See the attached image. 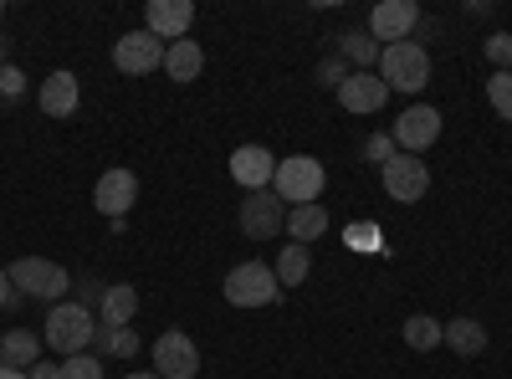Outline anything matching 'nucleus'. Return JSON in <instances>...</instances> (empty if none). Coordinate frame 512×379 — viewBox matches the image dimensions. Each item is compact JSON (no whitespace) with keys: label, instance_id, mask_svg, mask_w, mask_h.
Wrapping results in <instances>:
<instances>
[{"label":"nucleus","instance_id":"1","mask_svg":"<svg viewBox=\"0 0 512 379\" xmlns=\"http://www.w3.org/2000/svg\"><path fill=\"white\" fill-rule=\"evenodd\" d=\"M93 333H98V318L82 308V303H57L41 323V344H52V354H88L93 349Z\"/></svg>","mask_w":512,"mask_h":379},{"label":"nucleus","instance_id":"2","mask_svg":"<svg viewBox=\"0 0 512 379\" xmlns=\"http://www.w3.org/2000/svg\"><path fill=\"white\" fill-rule=\"evenodd\" d=\"M379 77L390 93H420L431 82V52L420 41H395V47H379Z\"/></svg>","mask_w":512,"mask_h":379},{"label":"nucleus","instance_id":"3","mask_svg":"<svg viewBox=\"0 0 512 379\" xmlns=\"http://www.w3.org/2000/svg\"><path fill=\"white\" fill-rule=\"evenodd\" d=\"M221 292H226L231 308H272L282 298V282H277V272L267 262H241V267L226 272Z\"/></svg>","mask_w":512,"mask_h":379},{"label":"nucleus","instance_id":"4","mask_svg":"<svg viewBox=\"0 0 512 379\" xmlns=\"http://www.w3.org/2000/svg\"><path fill=\"white\" fill-rule=\"evenodd\" d=\"M323 159L313 154H292V159H277V175H272V190L282 205H313L323 195Z\"/></svg>","mask_w":512,"mask_h":379},{"label":"nucleus","instance_id":"5","mask_svg":"<svg viewBox=\"0 0 512 379\" xmlns=\"http://www.w3.org/2000/svg\"><path fill=\"white\" fill-rule=\"evenodd\" d=\"M11 282H16L21 298H41V303H52V308L72 292V272L57 267V262H47V257H21V262H11Z\"/></svg>","mask_w":512,"mask_h":379},{"label":"nucleus","instance_id":"6","mask_svg":"<svg viewBox=\"0 0 512 379\" xmlns=\"http://www.w3.org/2000/svg\"><path fill=\"white\" fill-rule=\"evenodd\" d=\"M164 41L154 36V31H123L118 41H113V67L123 72V77H144V72H159L164 67Z\"/></svg>","mask_w":512,"mask_h":379},{"label":"nucleus","instance_id":"7","mask_svg":"<svg viewBox=\"0 0 512 379\" xmlns=\"http://www.w3.org/2000/svg\"><path fill=\"white\" fill-rule=\"evenodd\" d=\"M154 374L159 379H195L200 374V349L185 328H164L154 339Z\"/></svg>","mask_w":512,"mask_h":379},{"label":"nucleus","instance_id":"8","mask_svg":"<svg viewBox=\"0 0 512 379\" xmlns=\"http://www.w3.org/2000/svg\"><path fill=\"white\" fill-rule=\"evenodd\" d=\"M379 180H384V195L400 200V205H420L425 190H431V170L420 164V154H395L379 170Z\"/></svg>","mask_w":512,"mask_h":379},{"label":"nucleus","instance_id":"9","mask_svg":"<svg viewBox=\"0 0 512 379\" xmlns=\"http://www.w3.org/2000/svg\"><path fill=\"white\" fill-rule=\"evenodd\" d=\"M241 231L251 241H272L287 231V205L277 200V190H251L241 200Z\"/></svg>","mask_w":512,"mask_h":379},{"label":"nucleus","instance_id":"10","mask_svg":"<svg viewBox=\"0 0 512 379\" xmlns=\"http://www.w3.org/2000/svg\"><path fill=\"white\" fill-rule=\"evenodd\" d=\"M390 139H395V149L400 154H425L436 139H441V113L436 108H425V103H415V108H405L400 113V123L390 129Z\"/></svg>","mask_w":512,"mask_h":379},{"label":"nucleus","instance_id":"11","mask_svg":"<svg viewBox=\"0 0 512 379\" xmlns=\"http://www.w3.org/2000/svg\"><path fill=\"white\" fill-rule=\"evenodd\" d=\"M415 26H420V6H415V0H379V6L369 11V36L384 41V47L410 41Z\"/></svg>","mask_w":512,"mask_h":379},{"label":"nucleus","instance_id":"12","mask_svg":"<svg viewBox=\"0 0 512 379\" xmlns=\"http://www.w3.org/2000/svg\"><path fill=\"white\" fill-rule=\"evenodd\" d=\"M93 200H98V210L108 221H123L128 210H134V200H139V175L134 170H103Z\"/></svg>","mask_w":512,"mask_h":379},{"label":"nucleus","instance_id":"13","mask_svg":"<svg viewBox=\"0 0 512 379\" xmlns=\"http://www.w3.org/2000/svg\"><path fill=\"white\" fill-rule=\"evenodd\" d=\"M190 26H195V6H190V0H149V6H144V31H154L164 47H169V41H185Z\"/></svg>","mask_w":512,"mask_h":379},{"label":"nucleus","instance_id":"14","mask_svg":"<svg viewBox=\"0 0 512 379\" xmlns=\"http://www.w3.org/2000/svg\"><path fill=\"white\" fill-rule=\"evenodd\" d=\"M231 175H236V185L251 195V190H272V175H277V159H272V149H262V144H241L236 154H231Z\"/></svg>","mask_w":512,"mask_h":379},{"label":"nucleus","instance_id":"15","mask_svg":"<svg viewBox=\"0 0 512 379\" xmlns=\"http://www.w3.org/2000/svg\"><path fill=\"white\" fill-rule=\"evenodd\" d=\"M36 103H41V113L47 118H72L77 113V103H82V82H77V72H52L47 82L36 88Z\"/></svg>","mask_w":512,"mask_h":379},{"label":"nucleus","instance_id":"16","mask_svg":"<svg viewBox=\"0 0 512 379\" xmlns=\"http://www.w3.org/2000/svg\"><path fill=\"white\" fill-rule=\"evenodd\" d=\"M338 103H344L349 113H379L384 103H390V88H384L379 72H349V82L338 88Z\"/></svg>","mask_w":512,"mask_h":379},{"label":"nucleus","instance_id":"17","mask_svg":"<svg viewBox=\"0 0 512 379\" xmlns=\"http://www.w3.org/2000/svg\"><path fill=\"white\" fill-rule=\"evenodd\" d=\"M139 313V287L134 282H108L103 303H98V323L103 328H128Z\"/></svg>","mask_w":512,"mask_h":379},{"label":"nucleus","instance_id":"18","mask_svg":"<svg viewBox=\"0 0 512 379\" xmlns=\"http://www.w3.org/2000/svg\"><path fill=\"white\" fill-rule=\"evenodd\" d=\"M205 72V52H200V41H169V52H164V77L169 82H195Z\"/></svg>","mask_w":512,"mask_h":379},{"label":"nucleus","instance_id":"19","mask_svg":"<svg viewBox=\"0 0 512 379\" xmlns=\"http://www.w3.org/2000/svg\"><path fill=\"white\" fill-rule=\"evenodd\" d=\"M328 231V205H287V236L297 241V246H308V241H318Z\"/></svg>","mask_w":512,"mask_h":379},{"label":"nucleus","instance_id":"20","mask_svg":"<svg viewBox=\"0 0 512 379\" xmlns=\"http://www.w3.org/2000/svg\"><path fill=\"white\" fill-rule=\"evenodd\" d=\"M41 359V333L31 328H11V333H0V364H11V369H31Z\"/></svg>","mask_w":512,"mask_h":379},{"label":"nucleus","instance_id":"21","mask_svg":"<svg viewBox=\"0 0 512 379\" xmlns=\"http://www.w3.org/2000/svg\"><path fill=\"white\" fill-rule=\"evenodd\" d=\"M441 344L472 359V354H482V349H487V328H482L477 318H451V323L441 328Z\"/></svg>","mask_w":512,"mask_h":379},{"label":"nucleus","instance_id":"22","mask_svg":"<svg viewBox=\"0 0 512 379\" xmlns=\"http://www.w3.org/2000/svg\"><path fill=\"white\" fill-rule=\"evenodd\" d=\"M93 354H98V359H134V354H139V333H134V328H103V323H98Z\"/></svg>","mask_w":512,"mask_h":379},{"label":"nucleus","instance_id":"23","mask_svg":"<svg viewBox=\"0 0 512 379\" xmlns=\"http://www.w3.org/2000/svg\"><path fill=\"white\" fill-rule=\"evenodd\" d=\"M272 272H277V282H282V287H303V282H308V272H313V251H308V246H297V241H292V246H282V257H277V267H272Z\"/></svg>","mask_w":512,"mask_h":379},{"label":"nucleus","instance_id":"24","mask_svg":"<svg viewBox=\"0 0 512 379\" xmlns=\"http://www.w3.org/2000/svg\"><path fill=\"white\" fill-rule=\"evenodd\" d=\"M338 57H344V62H354L359 72H369V67L379 62V41H374L369 31H349L344 41H338Z\"/></svg>","mask_w":512,"mask_h":379},{"label":"nucleus","instance_id":"25","mask_svg":"<svg viewBox=\"0 0 512 379\" xmlns=\"http://www.w3.org/2000/svg\"><path fill=\"white\" fill-rule=\"evenodd\" d=\"M441 328H446V323L415 313V318H405V344H410L415 354H425V349H436V344H441Z\"/></svg>","mask_w":512,"mask_h":379},{"label":"nucleus","instance_id":"26","mask_svg":"<svg viewBox=\"0 0 512 379\" xmlns=\"http://www.w3.org/2000/svg\"><path fill=\"white\" fill-rule=\"evenodd\" d=\"M487 103L512 123V72H492V77H487Z\"/></svg>","mask_w":512,"mask_h":379},{"label":"nucleus","instance_id":"27","mask_svg":"<svg viewBox=\"0 0 512 379\" xmlns=\"http://www.w3.org/2000/svg\"><path fill=\"white\" fill-rule=\"evenodd\" d=\"M72 292H77V298H72V303H82V308H88V313H93V308L103 303V292H108V282H98V277L88 272V277H72Z\"/></svg>","mask_w":512,"mask_h":379},{"label":"nucleus","instance_id":"28","mask_svg":"<svg viewBox=\"0 0 512 379\" xmlns=\"http://www.w3.org/2000/svg\"><path fill=\"white\" fill-rule=\"evenodd\" d=\"M482 52H487V62H492L497 72H512V36H507V31L487 36V41H482Z\"/></svg>","mask_w":512,"mask_h":379},{"label":"nucleus","instance_id":"29","mask_svg":"<svg viewBox=\"0 0 512 379\" xmlns=\"http://www.w3.org/2000/svg\"><path fill=\"white\" fill-rule=\"evenodd\" d=\"M62 379H103V359L98 354H72L62 364Z\"/></svg>","mask_w":512,"mask_h":379},{"label":"nucleus","instance_id":"30","mask_svg":"<svg viewBox=\"0 0 512 379\" xmlns=\"http://www.w3.org/2000/svg\"><path fill=\"white\" fill-rule=\"evenodd\" d=\"M349 246L354 251H384V236H379L374 221H359V226H349Z\"/></svg>","mask_w":512,"mask_h":379},{"label":"nucleus","instance_id":"31","mask_svg":"<svg viewBox=\"0 0 512 379\" xmlns=\"http://www.w3.org/2000/svg\"><path fill=\"white\" fill-rule=\"evenodd\" d=\"M318 82H323V88H344V82H349V62L344 57H323L318 62Z\"/></svg>","mask_w":512,"mask_h":379},{"label":"nucleus","instance_id":"32","mask_svg":"<svg viewBox=\"0 0 512 379\" xmlns=\"http://www.w3.org/2000/svg\"><path fill=\"white\" fill-rule=\"evenodd\" d=\"M395 154H400V149H395V139H390V134H374V139L364 144V159H369V164H379V170H384V164H390Z\"/></svg>","mask_w":512,"mask_h":379},{"label":"nucleus","instance_id":"33","mask_svg":"<svg viewBox=\"0 0 512 379\" xmlns=\"http://www.w3.org/2000/svg\"><path fill=\"white\" fill-rule=\"evenodd\" d=\"M26 93V77H21V67H0V98H21Z\"/></svg>","mask_w":512,"mask_h":379},{"label":"nucleus","instance_id":"34","mask_svg":"<svg viewBox=\"0 0 512 379\" xmlns=\"http://www.w3.org/2000/svg\"><path fill=\"white\" fill-rule=\"evenodd\" d=\"M0 308H21V292H16L11 272H0Z\"/></svg>","mask_w":512,"mask_h":379},{"label":"nucleus","instance_id":"35","mask_svg":"<svg viewBox=\"0 0 512 379\" xmlns=\"http://www.w3.org/2000/svg\"><path fill=\"white\" fill-rule=\"evenodd\" d=\"M26 379H62V364H41V359H36V364L26 369Z\"/></svg>","mask_w":512,"mask_h":379},{"label":"nucleus","instance_id":"36","mask_svg":"<svg viewBox=\"0 0 512 379\" xmlns=\"http://www.w3.org/2000/svg\"><path fill=\"white\" fill-rule=\"evenodd\" d=\"M0 67H11V41L0 36Z\"/></svg>","mask_w":512,"mask_h":379},{"label":"nucleus","instance_id":"37","mask_svg":"<svg viewBox=\"0 0 512 379\" xmlns=\"http://www.w3.org/2000/svg\"><path fill=\"white\" fill-rule=\"evenodd\" d=\"M0 379H26V369H11V364H0Z\"/></svg>","mask_w":512,"mask_h":379},{"label":"nucleus","instance_id":"38","mask_svg":"<svg viewBox=\"0 0 512 379\" xmlns=\"http://www.w3.org/2000/svg\"><path fill=\"white\" fill-rule=\"evenodd\" d=\"M128 379H159L154 369H134V374H128Z\"/></svg>","mask_w":512,"mask_h":379},{"label":"nucleus","instance_id":"39","mask_svg":"<svg viewBox=\"0 0 512 379\" xmlns=\"http://www.w3.org/2000/svg\"><path fill=\"white\" fill-rule=\"evenodd\" d=\"M0 16H6V0H0Z\"/></svg>","mask_w":512,"mask_h":379}]
</instances>
